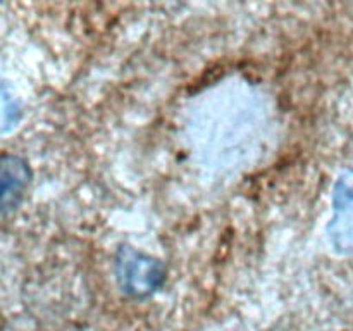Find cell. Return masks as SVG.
I'll use <instances>...</instances> for the list:
<instances>
[]
</instances>
